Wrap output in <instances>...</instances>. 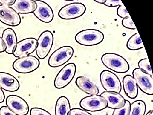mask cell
Wrapping results in <instances>:
<instances>
[{"instance_id":"obj_20","label":"cell","mask_w":153,"mask_h":115,"mask_svg":"<svg viewBox=\"0 0 153 115\" xmlns=\"http://www.w3.org/2000/svg\"><path fill=\"white\" fill-rule=\"evenodd\" d=\"M123 89L127 96L131 99H134L138 95V87L135 79L133 76L126 75L123 78Z\"/></svg>"},{"instance_id":"obj_1","label":"cell","mask_w":153,"mask_h":115,"mask_svg":"<svg viewBox=\"0 0 153 115\" xmlns=\"http://www.w3.org/2000/svg\"><path fill=\"white\" fill-rule=\"evenodd\" d=\"M101 62L107 69L118 73H124L130 69L128 61L119 54L114 53H107L102 55Z\"/></svg>"},{"instance_id":"obj_30","label":"cell","mask_w":153,"mask_h":115,"mask_svg":"<svg viewBox=\"0 0 153 115\" xmlns=\"http://www.w3.org/2000/svg\"><path fill=\"white\" fill-rule=\"evenodd\" d=\"M123 4V2L120 0H106L104 5L108 7H114L119 6Z\"/></svg>"},{"instance_id":"obj_12","label":"cell","mask_w":153,"mask_h":115,"mask_svg":"<svg viewBox=\"0 0 153 115\" xmlns=\"http://www.w3.org/2000/svg\"><path fill=\"white\" fill-rule=\"evenodd\" d=\"M0 21L11 27L19 26L21 22V17L11 7L0 4Z\"/></svg>"},{"instance_id":"obj_33","label":"cell","mask_w":153,"mask_h":115,"mask_svg":"<svg viewBox=\"0 0 153 115\" xmlns=\"http://www.w3.org/2000/svg\"><path fill=\"white\" fill-rule=\"evenodd\" d=\"M6 47L4 41L2 39V37H0V53L5 52Z\"/></svg>"},{"instance_id":"obj_2","label":"cell","mask_w":153,"mask_h":115,"mask_svg":"<svg viewBox=\"0 0 153 115\" xmlns=\"http://www.w3.org/2000/svg\"><path fill=\"white\" fill-rule=\"evenodd\" d=\"M104 35L96 29L83 30L75 35V41L79 45L92 46L99 45L104 39Z\"/></svg>"},{"instance_id":"obj_28","label":"cell","mask_w":153,"mask_h":115,"mask_svg":"<svg viewBox=\"0 0 153 115\" xmlns=\"http://www.w3.org/2000/svg\"><path fill=\"white\" fill-rule=\"evenodd\" d=\"M117 14L119 17L123 19L130 16L125 6L123 4L118 6L117 10Z\"/></svg>"},{"instance_id":"obj_8","label":"cell","mask_w":153,"mask_h":115,"mask_svg":"<svg viewBox=\"0 0 153 115\" xmlns=\"http://www.w3.org/2000/svg\"><path fill=\"white\" fill-rule=\"evenodd\" d=\"M100 83L106 91L120 93L122 84L117 75L109 70H104L100 75Z\"/></svg>"},{"instance_id":"obj_16","label":"cell","mask_w":153,"mask_h":115,"mask_svg":"<svg viewBox=\"0 0 153 115\" xmlns=\"http://www.w3.org/2000/svg\"><path fill=\"white\" fill-rule=\"evenodd\" d=\"M100 95L105 99L107 102V108L110 109H119L124 106L125 104L126 100L120 93L104 91Z\"/></svg>"},{"instance_id":"obj_19","label":"cell","mask_w":153,"mask_h":115,"mask_svg":"<svg viewBox=\"0 0 153 115\" xmlns=\"http://www.w3.org/2000/svg\"><path fill=\"white\" fill-rule=\"evenodd\" d=\"M18 14H29L36 10L37 5L33 0H16L14 4L11 6Z\"/></svg>"},{"instance_id":"obj_4","label":"cell","mask_w":153,"mask_h":115,"mask_svg":"<svg viewBox=\"0 0 153 115\" xmlns=\"http://www.w3.org/2000/svg\"><path fill=\"white\" fill-rule=\"evenodd\" d=\"M40 61L34 56L29 55L16 59L12 64L15 71L18 73L27 74L33 72L38 69Z\"/></svg>"},{"instance_id":"obj_31","label":"cell","mask_w":153,"mask_h":115,"mask_svg":"<svg viewBox=\"0 0 153 115\" xmlns=\"http://www.w3.org/2000/svg\"><path fill=\"white\" fill-rule=\"evenodd\" d=\"M0 115H17L7 106H3L0 108Z\"/></svg>"},{"instance_id":"obj_10","label":"cell","mask_w":153,"mask_h":115,"mask_svg":"<svg viewBox=\"0 0 153 115\" xmlns=\"http://www.w3.org/2000/svg\"><path fill=\"white\" fill-rule=\"evenodd\" d=\"M132 75L135 79L138 87L141 91L147 95H153V76L146 73L139 68L134 69Z\"/></svg>"},{"instance_id":"obj_26","label":"cell","mask_w":153,"mask_h":115,"mask_svg":"<svg viewBox=\"0 0 153 115\" xmlns=\"http://www.w3.org/2000/svg\"><path fill=\"white\" fill-rule=\"evenodd\" d=\"M122 25L124 28L131 30H136L137 28L133 22L131 16L126 17L122 21Z\"/></svg>"},{"instance_id":"obj_25","label":"cell","mask_w":153,"mask_h":115,"mask_svg":"<svg viewBox=\"0 0 153 115\" xmlns=\"http://www.w3.org/2000/svg\"><path fill=\"white\" fill-rule=\"evenodd\" d=\"M131 103L128 100H126L124 106L119 109H115L112 115H129V114Z\"/></svg>"},{"instance_id":"obj_24","label":"cell","mask_w":153,"mask_h":115,"mask_svg":"<svg viewBox=\"0 0 153 115\" xmlns=\"http://www.w3.org/2000/svg\"><path fill=\"white\" fill-rule=\"evenodd\" d=\"M138 65L139 69H141L146 73H148V74L153 76L150 62H149V59L148 58H145L139 60L138 62Z\"/></svg>"},{"instance_id":"obj_15","label":"cell","mask_w":153,"mask_h":115,"mask_svg":"<svg viewBox=\"0 0 153 115\" xmlns=\"http://www.w3.org/2000/svg\"><path fill=\"white\" fill-rule=\"evenodd\" d=\"M0 86L6 91L15 92L19 89L20 84L18 79L11 74L0 72Z\"/></svg>"},{"instance_id":"obj_22","label":"cell","mask_w":153,"mask_h":115,"mask_svg":"<svg viewBox=\"0 0 153 115\" xmlns=\"http://www.w3.org/2000/svg\"><path fill=\"white\" fill-rule=\"evenodd\" d=\"M126 47L131 51H136L144 47L143 43L139 33L137 32L131 36L126 43Z\"/></svg>"},{"instance_id":"obj_18","label":"cell","mask_w":153,"mask_h":115,"mask_svg":"<svg viewBox=\"0 0 153 115\" xmlns=\"http://www.w3.org/2000/svg\"><path fill=\"white\" fill-rule=\"evenodd\" d=\"M75 84L82 91L90 95H98L99 94V88L87 77L79 76L76 78Z\"/></svg>"},{"instance_id":"obj_27","label":"cell","mask_w":153,"mask_h":115,"mask_svg":"<svg viewBox=\"0 0 153 115\" xmlns=\"http://www.w3.org/2000/svg\"><path fill=\"white\" fill-rule=\"evenodd\" d=\"M30 115H52L47 111L39 108H33L30 111Z\"/></svg>"},{"instance_id":"obj_5","label":"cell","mask_w":153,"mask_h":115,"mask_svg":"<svg viewBox=\"0 0 153 115\" xmlns=\"http://www.w3.org/2000/svg\"><path fill=\"white\" fill-rule=\"evenodd\" d=\"M76 69V65L74 63L67 64L62 68L55 78V87L61 89L68 86L75 77Z\"/></svg>"},{"instance_id":"obj_11","label":"cell","mask_w":153,"mask_h":115,"mask_svg":"<svg viewBox=\"0 0 153 115\" xmlns=\"http://www.w3.org/2000/svg\"><path fill=\"white\" fill-rule=\"evenodd\" d=\"M37 40L34 37H28L18 42L13 54L16 58L27 56L36 50Z\"/></svg>"},{"instance_id":"obj_21","label":"cell","mask_w":153,"mask_h":115,"mask_svg":"<svg viewBox=\"0 0 153 115\" xmlns=\"http://www.w3.org/2000/svg\"><path fill=\"white\" fill-rule=\"evenodd\" d=\"M71 110L69 100L66 96L60 97L57 99L55 105V115H68Z\"/></svg>"},{"instance_id":"obj_34","label":"cell","mask_w":153,"mask_h":115,"mask_svg":"<svg viewBox=\"0 0 153 115\" xmlns=\"http://www.w3.org/2000/svg\"><path fill=\"white\" fill-rule=\"evenodd\" d=\"M5 99V94L1 88L0 86V103L4 102Z\"/></svg>"},{"instance_id":"obj_35","label":"cell","mask_w":153,"mask_h":115,"mask_svg":"<svg viewBox=\"0 0 153 115\" xmlns=\"http://www.w3.org/2000/svg\"><path fill=\"white\" fill-rule=\"evenodd\" d=\"M94 1L96 2L97 3H99V4H104L106 0H94Z\"/></svg>"},{"instance_id":"obj_14","label":"cell","mask_w":153,"mask_h":115,"mask_svg":"<svg viewBox=\"0 0 153 115\" xmlns=\"http://www.w3.org/2000/svg\"><path fill=\"white\" fill-rule=\"evenodd\" d=\"M37 7L33 14L38 20L42 22L49 23L53 20L54 13L51 7L43 1H35Z\"/></svg>"},{"instance_id":"obj_17","label":"cell","mask_w":153,"mask_h":115,"mask_svg":"<svg viewBox=\"0 0 153 115\" xmlns=\"http://www.w3.org/2000/svg\"><path fill=\"white\" fill-rule=\"evenodd\" d=\"M2 38L6 45L5 52L9 54L14 52L18 43L16 34L11 28H7L3 31Z\"/></svg>"},{"instance_id":"obj_13","label":"cell","mask_w":153,"mask_h":115,"mask_svg":"<svg viewBox=\"0 0 153 115\" xmlns=\"http://www.w3.org/2000/svg\"><path fill=\"white\" fill-rule=\"evenodd\" d=\"M6 104L17 115H27L29 113L28 103L19 96L13 94L8 96L6 99Z\"/></svg>"},{"instance_id":"obj_29","label":"cell","mask_w":153,"mask_h":115,"mask_svg":"<svg viewBox=\"0 0 153 115\" xmlns=\"http://www.w3.org/2000/svg\"><path fill=\"white\" fill-rule=\"evenodd\" d=\"M68 115H92V114L83 109L75 108L71 109L68 112Z\"/></svg>"},{"instance_id":"obj_7","label":"cell","mask_w":153,"mask_h":115,"mask_svg":"<svg viewBox=\"0 0 153 115\" xmlns=\"http://www.w3.org/2000/svg\"><path fill=\"white\" fill-rule=\"evenodd\" d=\"M79 105L83 110L91 112H97L107 108L105 99L99 95H92L85 97L80 101Z\"/></svg>"},{"instance_id":"obj_9","label":"cell","mask_w":153,"mask_h":115,"mask_svg":"<svg viewBox=\"0 0 153 115\" xmlns=\"http://www.w3.org/2000/svg\"><path fill=\"white\" fill-rule=\"evenodd\" d=\"M86 10V7L84 4L75 2L63 7L59 10L58 15L63 20H73L82 16L85 13Z\"/></svg>"},{"instance_id":"obj_3","label":"cell","mask_w":153,"mask_h":115,"mask_svg":"<svg viewBox=\"0 0 153 115\" xmlns=\"http://www.w3.org/2000/svg\"><path fill=\"white\" fill-rule=\"evenodd\" d=\"M74 50L71 46L65 45L56 50L49 58L48 63L51 68H56L65 65L72 57Z\"/></svg>"},{"instance_id":"obj_36","label":"cell","mask_w":153,"mask_h":115,"mask_svg":"<svg viewBox=\"0 0 153 115\" xmlns=\"http://www.w3.org/2000/svg\"><path fill=\"white\" fill-rule=\"evenodd\" d=\"M146 115H153V110H149V111H148V113H147Z\"/></svg>"},{"instance_id":"obj_32","label":"cell","mask_w":153,"mask_h":115,"mask_svg":"<svg viewBox=\"0 0 153 115\" xmlns=\"http://www.w3.org/2000/svg\"><path fill=\"white\" fill-rule=\"evenodd\" d=\"M16 0H0V4L11 7L14 4Z\"/></svg>"},{"instance_id":"obj_6","label":"cell","mask_w":153,"mask_h":115,"mask_svg":"<svg viewBox=\"0 0 153 115\" xmlns=\"http://www.w3.org/2000/svg\"><path fill=\"white\" fill-rule=\"evenodd\" d=\"M54 41L53 33L49 30L43 31L37 39L36 53L38 57L43 60L47 57L52 49Z\"/></svg>"},{"instance_id":"obj_23","label":"cell","mask_w":153,"mask_h":115,"mask_svg":"<svg viewBox=\"0 0 153 115\" xmlns=\"http://www.w3.org/2000/svg\"><path fill=\"white\" fill-rule=\"evenodd\" d=\"M146 110V105L144 101L136 100L131 104L129 115H145Z\"/></svg>"}]
</instances>
